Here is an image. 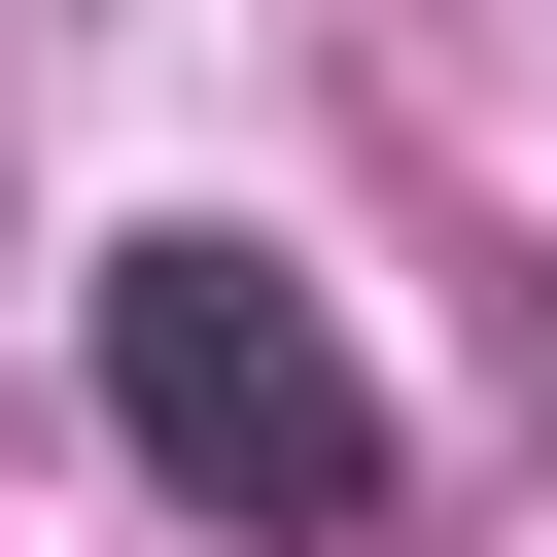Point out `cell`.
<instances>
[{
    "mask_svg": "<svg viewBox=\"0 0 557 557\" xmlns=\"http://www.w3.org/2000/svg\"><path fill=\"white\" fill-rule=\"evenodd\" d=\"M104 453L174 487V522H244V557H313V522H383V348L278 278V244H104Z\"/></svg>",
    "mask_w": 557,
    "mask_h": 557,
    "instance_id": "obj_1",
    "label": "cell"
}]
</instances>
